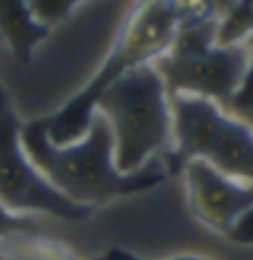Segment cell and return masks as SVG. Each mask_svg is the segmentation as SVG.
<instances>
[{
    "label": "cell",
    "instance_id": "cell-10",
    "mask_svg": "<svg viewBox=\"0 0 253 260\" xmlns=\"http://www.w3.org/2000/svg\"><path fill=\"white\" fill-rule=\"evenodd\" d=\"M253 26V12L249 2H233L220 4V14L216 24L214 42L218 46H237L245 44Z\"/></svg>",
    "mask_w": 253,
    "mask_h": 260
},
{
    "label": "cell",
    "instance_id": "cell-1",
    "mask_svg": "<svg viewBox=\"0 0 253 260\" xmlns=\"http://www.w3.org/2000/svg\"><path fill=\"white\" fill-rule=\"evenodd\" d=\"M20 143L30 163L60 195L91 209L99 203L148 191L166 177L160 157L150 159L135 173H119L113 159L111 125L99 111L91 113L85 133L69 145H54L42 119L22 125Z\"/></svg>",
    "mask_w": 253,
    "mask_h": 260
},
{
    "label": "cell",
    "instance_id": "cell-11",
    "mask_svg": "<svg viewBox=\"0 0 253 260\" xmlns=\"http://www.w3.org/2000/svg\"><path fill=\"white\" fill-rule=\"evenodd\" d=\"M18 235H44V229L34 215H14L0 203V240Z\"/></svg>",
    "mask_w": 253,
    "mask_h": 260
},
{
    "label": "cell",
    "instance_id": "cell-7",
    "mask_svg": "<svg viewBox=\"0 0 253 260\" xmlns=\"http://www.w3.org/2000/svg\"><path fill=\"white\" fill-rule=\"evenodd\" d=\"M186 195L192 213L206 226L239 244L251 242L253 187L233 179L206 161L192 159L184 167Z\"/></svg>",
    "mask_w": 253,
    "mask_h": 260
},
{
    "label": "cell",
    "instance_id": "cell-3",
    "mask_svg": "<svg viewBox=\"0 0 253 260\" xmlns=\"http://www.w3.org/2000/svg\"><path fill=\"white\" fill-rule=\"evenodd\" d=\"M180 16V2H145L137 4L123 24L101 70L87 86L73 95L60 111L44 117V129L54 145H69L87 129L99 95L126 72L154 62L172 42Z\"/></svg>",
    "mask_w": 253,
    "mask_h": 260
},
{
    "label": "cell",
    "instance_id": "cell-13",
    "mask_svg": "<svg viewBox=\"0 0 253 260\" xmlns=\"http://www.w3.org/2000/svg\"><path fill=\"white\" fill-rule=\"evenodd\" d=\"M101 260H145V258L133 256V254H129L125 250H109L105 256H101ZM168 260H212V258L196 256V254H184V256H174V258H168Z\"/></svg>",
    "mask_w": 253,
    "mask_h": 260
},
{
    "label": "cell",
    "instance_id": "cell-2",
    "mask_svg": "<svg viewBox=\"0 0 253 260\" xmlns=\"http://www.w3.org/2000/svg\"><path fill=\"white\" fill-rule=\"evenodd\" d=\"M220 4L180 2V16L172 42L150 62L162 78L166 95L188 93L208 98L230 109L237 91L249 82V42L218 46L214 42Z\"/></svg>",
    "mask_w": 253,
    "mask_h": 260
},
{
    "label": "cell",
    "instance_id": "cell-14",
    "mask_svg": "<svg viewBox=\"0 0 253 260\" xmlns=\"http://www.w3.org/2000/svg\"><path fill=\"white\" fill-rule=\"evenodd\" d=\"M0 260H2V258H0Z\"/></svg>",
    "mask_w": 253,
    "mask_h": 260
},
{
    "label": "cell",
    "instance_id": "cell-4",
    "mask_svg": "<svg viewBox=\"0 0 253 260\" xmlns=\"http://www.w3.org/2000/svg\"><path fill=\"white\" fill-rule=\"evenodd\" d=\"M93 111H99L111 125L119 173H135L172 147L168 95L152 64L137 66L111 84Z\"/></svg>",
    "mask_w": 253,
    "mask_h": 260
},
{
    "label": "cell",
    "instance_id": "cell-6",
    "mask_svg": "<svg viewBox=\"0 0 253 260\" xmlns=\"http://www.w3.org/2000/svg\"><path fill=\"white\" fill-rule=\"evenodd\" d=\"M22 123L0 86V203L14 215H50L75 222L91 207L71 203L60 195L30 163L20 143Z\"/></svg>",
    "mask_w": 253,
    "mask_h": 260
},
{
    "label": "cell",
    "instance_id": "cell-12",
    "mask_svg": "<svg viewBox=\"0 0 253 260\" xmlns=\"http://www.w3.org/2000/svg\"><path fill=\"white\" fill-rule=\"evenodd\" d=\"M73 8H75V4H69V2H32L30 4V10L34 12V16L50 28L54 22L63 18Z\"/></svg>",
    "mask_w": 253,
    "mask_h": 260
},
{
    "label": "cell",
    "instance_id": "cell-9",
    "mask_svg": "<svg viewBox=\"0 0 253 260\" xmlns=\"http://www.w3.org/2000/svg\"><path fill=\"white\" fill-rule=\"evenodd\" d=\"M2 260H79L67 246L44 235H18L0 240Z\"/></svg>",
    "mask_w": 253,
    "mask_h": 260
},
{
    "label": "cell",
    "instance_id": "cell-5",
    "mask_svg": "<svg viewBox=\"0 0 253 260\" xmlns=\"http://www.w3.org/2000/svg\"><path fill=\"white\" fill-rule=\"evenodd\" d=\"M172 147L162 157L166 171L178 173L200 159L233 179L251 183L253 135L247 121L230 115L208 98L178 93L168 98Z\"/></svg>",
    "mask_w": 253,
    "mask_h": 260
},
{
    "label": "cell",
    "instance_id": "cell-8",
    "mask_svg": "<svg viewBox=\"0 0 253 260\" xmlns=\"http://www.w3.org/2000/svg\"><path fill=\"white\" fill-rule=\"evenodd\" d=\"M50 26L34 16L30 4L0 0V40H6L14 56L28 62L36 44L48 38Z\"/></svg>",
    "mask_w": 253,
    "mask_h": 260
}]
</instances>
